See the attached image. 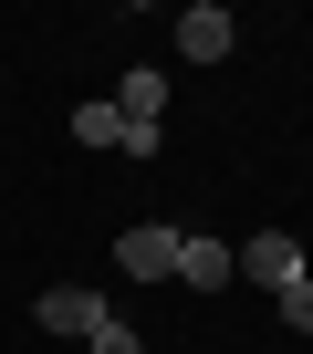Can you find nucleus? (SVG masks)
I'll return each instance as SVG.
<instances>
[{
  "label": "nucleus",
  "mask_w": 313,
  "mask_h": 354,
  "mask_svg": "<svg viewBox=\"0 0 313 354\" xmlns=\"http://www.w3.org/2000/svg\"><path fill=\"white\" fill-rule=\"evenodd\" d=\"M230 261H240V281H261V292H292V281H303V240H292V230H261V240H240Z\"/></svg>",
  "instance_id": "1"
},
{
  "label": "nucleus",
  "mask_w": 313,
  "mask_h": 354,
  "mask_svg": "<svg viewBox=\"0 0 313 354\" xmlns=\"http://www.w3.org/2000/svg\"><path fill=\"white\" fill-rule=\"evenodd\" d=\"M115 271H125V281H178V230H156V219L125 230V240H115Z\"/></svg>",
  "instance_id": "2"
},
{
  "label": "nucleus",
  "mask_w": 313,
  "mask_h": 354,
  "mask_svg": "<svg viewBox=\"0 0 313 354\" xmlns=\"http://www.w3.org/2000/svg\"><path fill=\"white\" fill-rule=\"evenodd\" d=\"M230 42H240V21L220 11V0H188V11H178V53H188V63H220Z\"/></svg>",
  "instance_id": "3"
},
{
  "label": "nucleus",
  "mask_w": 313,
  "mask_h": 354,
  "mask_svg": "<svg viewBox=\"0 0 313 354\" xmlns=\"http://www.w3.org/2000/svg\"><path fill=\"white\" fill-rule=\"evenodd\" d=\"M178 281H188V292H220V281H240V261H230V240H209V230H188V240H178Z\"/></svg>",
  "instance_id": "4"
},
{
  "label": "nucleus",
  "mask_w": 313,
  "mask_h": 354,
  "mask_svg": "<svg viewBox=\"0 0 313 354\" xmlns=\"http://www.w3.org/2000/svg\"><path fill=\"white\" fill-rule=\"evenodd\" d=\"M32 323H42V333H94V323H105V292L63 281V292H42V302H32Z\"/></svg>",
  "instance_id": "5"
},
{
  "label": "nucleus",
  "mask_w": 313,
  "mask_h": 354,
  "mask_svg": "<svg viewBox=\"0 0 313 354\" xmlns=\"http://www.w3.org/2000/svg\"><path fill=\"white\" fill-rule=\"evenodd\" d=\"M115 115H136V125H156V115H168V73H156V63H136V73L115 84Z\"/></svg>",
  "instance_id": "6"
},
{
  "label": "nucleus",
  "mask_w": 313,
  "mask_h": 354,
  "mask_svg": "<svg viewBox=\"0 0 313 354\" xmlns=\"http://www.w3.org/2000/svg\"><path fill=\"white\" fill-rule=\"evenodd\" d=\"M73 146H125V115L115 104H73Z\"/></svg>",
  "instance_id": "7"
},
{
  "label": "nucleus",
  "mask_w": 313,
  "mask_h": 354,
  "mask_svg": "<svg viewBox=\"0 0 313 354\" xmlns=\"http://www.w3.org/2000/svg\"><path fill=\"white\" fill-rule=\"evenodd\" d=\"M84 344H94V354H146V344H136V323H125V313H105V323H94V333H84Z\"/></svg>",
  "instance_id": "8"
},
{
  "label": "nucleus",
  "mask_w": 313,
  "mask_h": 354,
  "mask_svg": "<svg viewBox=\"0 0 313 354\" xmlns=\"http://www.w3.org/2000/svg\"><path fill=\"white\" fill-rule=\"evenodd\" d=\"M271 302H282V323H292V333H313V281H292V292H271Z\"/></svg>",
  "instance_id": "9"
}]
</instances>
